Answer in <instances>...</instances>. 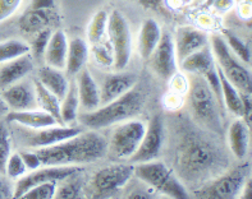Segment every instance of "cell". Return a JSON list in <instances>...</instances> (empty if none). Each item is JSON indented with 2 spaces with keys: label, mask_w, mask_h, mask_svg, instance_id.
<instances>
[{
  "label": "cell",
  "mask_w": 252,
  "mask_h": 199,
  "mask_svg": "<svg viewBox=\"0 0 252 199\" xmlns=\"http://www.w3.org/2000/svg\"><path fill=\"white\" fill-rule=\"evenodd\" d=\"M223 36L225 42H227V45L229 46L230 50H232V53H233L242 63H251V50H250L249 46H247V45L245 44L234 32L229 31V29H224Z\"/></svg>",
  "instance_id": "cell-33"
},
{
  "label": "cell",
  "mask_w": 252,
  "mask_h": 199,
  "mask_svg": "<svg viewBox=\"0 0 252 199\" xmlns=\"http://www.w3.org/2000/svg\"><path fill=\"white\" fill-rule=\"evenodd\" d=\"M140 3L147 9H158L163 3V0H140Z\"/></svg>",
  "instance_id": "cell-45"
},
{
  "label": "cell",
  "mask_w": 252,
  "mask_h": 199,
  "mask_svg": "<svg viewBox=\"0 0 252 199\" xmlns=\"http://www.w3.org/2000/svg\"><path fill=\"white\" fill-rule=\"evenodd\" d=\"M206 45H209V37L205 32L192 27H181L177 31L174 42L177 61L181 63L192 53L200 50Z\"/></svg>",
  "instance_id": "cell-16"
},
{
  "label": "cell",
  "mask_w": 252,
  "mask_h": 199,
  "mask_svg": "<svg viewBox=\"0 0 252 199\" xmlns=\"http://www.w3.org/2000/svg\"><path fill=\"white\" fill-rule=\"evenodd\" d=\"M58 181H46L30 188L21 198L23 199H51L54 198Z\"/></svg>",
  "instance_id": "cell-35"
},
{
  "label": "cell",
  "mask_w": 252,
  "mask_h": 199,
  "mask_svg": "<svg viewBox=\"0 0 252 199\" xmlns=\"http://www.w3.org/2000/svg\"><path fill=\"white\" fill-rule=\"evenodd\" d=\"M250 128L247 124L241 119H237L230 124L229 130H228V141H229L230 151L237 158L246 157L247 151H249L250 143Z\"/></svg>",
  "instance_id": "cell-27"
},
{
  "label": "cell",
  "mask_w": 252,
  "mask_h": 199,
  "mask_svg": "<svg viewBox=\"0 0 252 199\" xmlns=\"http://www.w3.org/2000/svg\"><path fill=\"white\" fill-rule=\"evenodd\" d=\"M251 190H252V180H251V177H249V179L245 181L242 190H241V192H242V198L249 199L250 197H251Z\"/></svg>",
  "instance_id": "cell-46"
},
{
  "label": "cell",
  "mask_w": 252,
  "mask_h": 199,
  "mask_svg": "<svg viewBox=\"0 0 252 199\" xmlns=\"http://www.w3.org/2000/svg\"><path fill=\"white\" fill-rule=\"evenodd\" d=\"M89 54V45L83 38L76 37L68 42L67 60H65V68H64L68 76H76L82 68L86 66Z\"/></svg>",
  "instance_id": "cell-25"
},
{
  "label": "cell",
  "mask_w": 252,
  "mask_h": 199,
  "mask_svg": "<svg viewBox=\"0 0 252 199\" xmlns=\"http://www.w3.org/2000/svg\"><path fill=\"white\" fill-rule=\"evenodd\" d=\"M22 4V0H0V23L13 16Z\"/></svg>",
  "instance_id": "cell-40"
},
{
  "label": "cell",
  "mask_w": 252,
  "mask_h": 199,
  "mask_svg": "<svg viewBox=\"0 0 252 199\" xmlns=\"http://www.w3.org/2000/svg\"><path fill=\"white\" fill-rule=\"evenodd\" d=\"M12 149V139L5 124L0 121V174L5 175V164Z\"/></svg>",
  "instance_id": "cell-37"
},
{
  "label": "cell",
  "mask_w": 252,
  "mask_h": 199,
  "mask_svg": "<svg viewBox=\"0 0 252 199\" xmlns=\"http://www.w3.org/2000/svg\"><path fill=\"white\" fill-rule=\"evenodd\" d=\"M68 51V40L67 35L62 29H57L51 33L49 40L48 48L45 50V60L46 64L53 68L63 70L65 68V60H67Z\"/></svg>",
  "instance_id": "cell-22"
},
{
  "label": "cell",
  "mask_w": 252,
  "mask_h": 199,
  "mask_svg": "<svg viewBox=\"0 0 252 199\" xmlns=\"http://www.w3.org/2000/svg\"><path fill=\"white\" fill-rule=\"evenodd\" d=\"M37 79L45 88L49 89L51 93H54L61 101L69 87V81L62 72V69H57L50 65L42 66L38 69Z\"/></svg>",
  "instance_id": "cell-23"
},
{
  "label": "cell",
  "mask_w": 252,
  "mask_h": 199,
  "mask_svg": "<svg viewBox=\"0 0 252 199\" xmlns=\"http://www.w3.org/2000/svg\"><path fill=\"white\" fill-rule=\"evenodd\" d=\"M31 53V48L21 40H6L0 42V64L13 60Z\"/></svg>",
  "instance_id": "cell-31"
},
{
  "label": "cell",
  "mask_w": 252,
  "mask_h": 199,
  "mask_svg": "<svg viewBox=\"0 0 252 199\" xmlns=\"http://www.w3.org/2000/svg\"><path fill=\"white\" fill-rule=\"evenodd\" d=\"M106 35L114 51V69L123 70L131 60L132 35L127 19L119 10L108 16Z\"/></svg>",
  "instance_id": "cell-7"
},
{
  "label": "cell",
  "mask_w": 252,
  "mask_h": 199,
  "mask_svg": "<svg viewBox=\"0 0 252 199\" xmlns=\"http://www.w3.org/2000/svg\"><path fill=\"white\" fill-rule=\"evenodd\" d=\"M76 87L78 93L80 105L86 111H93L101 105L99 85H96L95 79L87 68H82L76 74Z\"/></svg>",
  "instance_id": "cell-17"
},
{
  "label": "cell",
  "mask_w": 252,
  "mask_h": 199,
  "mask_svg": "<svg viewBox=\"0 0 252 199\" xmlns=\"http://www.w3.org/2000/svg\"><path fill=\"white\" fill-rule=\"evenodd\" d=\"M106 26H108V13L105 10H99L93 17L87 28V38L90 44H96L105 37Z\"/></svg>",
  "instance_id": "cell-32"
},
{
  "label": "cell",
  "mask_w": 252,
  "mask_h": 199,
  "mask_svg": "<svg viewBox=\"0 0 252 199\" xmlns=\"http://www.w3.org/2000/svg\"><path fill=\"white\" fill-rule=\"evenodd\" d=\"M241 98H242V117H243V121L247 124V127L251 128V119H252L251 93H242V92H241Z\"/></svg>",
  "instance_id": "cell-42"
},
{
  "label": "cell",
  "mask_w": 252,
  "mask_h": 199,
  "mask_svg": "<svg viewBox=\"0 0 252 199\" xmlns=\"http://www.w3.org/2000/svg\"><path fill=\"white\" fill-rule=\"evenodd\" d=\"M19 155L22 157L27 170H36V169L41 168L42 166L41 160H40V157H38L37 152L36 151H22Z\"/></svg>",
  "instance_id": "cell-41"
},
{
  "label": "cell",
  "mask_w": 252,
  "mask_h": 199,
  "mask_svg": "<svg viewBox=\"0 0 252 199\" xmlns=\"http://www.w3.org/2000/svg\"><path fill=\"white\" fill-rule=\"evenodd\" d=\"M0 95L3 97L4 102L6 104L9 111H22L38 109L37 101L33 87L29 83L19 82L10 85L9 87L1 89Z\"/></svg>",
  "instance_id": "cell-15"
},
{
  "label": "cell",
  "mask_w": 252,
  "mask_h": 199,
  "mask_svg": "<svg viewBox=\"0 0 252 199\" xmlns=\"http://www.w3.org/2000/svg\"><path fill=\"white\" fill-rule=\"evenodd\" d=\"M151 68L160 78L169 81L177 73V55L174 41L170 33L164 32L161 33L157 48L153 51L151 57H149Z\"/></svg>",
  "instance_id": "cell-13"
},
{
  "label": "cell",
  "mask_w": 252,
  "mask_h": 199,
  "mask_svg": "<svg viewBox=\"0 0 252 199\" xmlns=\"http://www.w3.org/2000/svg\"><path fill=\"white\" fill-rule=\"evenodd\" d=\"M35 132H31L26 134V145L32 147V148H45L49 145H54L57 143H61L70 137L77 136L78 133L82 132V129L76 127H68V125H51V127L41 128V129H33Z\"/></svg>",
  "instance_id": "cell-14"
},
{
  "label": "cell",
  "mask_w": 252,
  "mask_h": 199,
  "mask_svg": "<svg viewBox=\"0 0 252 199\" xmlns=\"http://www.w3.org/2000/svg\"><path fill=\"white\" fill-rule=\"evenodd\" d=\"M33 89H35L36 101H37L38 109H41V110L46 111L48 114H50L58 121V124L65 125L63 120H62L61 100L54 93H51L49 89L45 88L37 78L33 81Z\"/></svg>",
  "instance_id": "cell-28"
},
{
  "label": "cell",
  "mask_w": 252,
  "mask_h": 199,
  "mask_svg": "<svg viewBox=\"0 0 252 199\" xmlns=\"http://www.w3.org/2000/svg\"><path fill=\"white\" fill-rule=\"evenodd\" d=\"M51 29L50 28H45L41 29L40 32L35 33V38L32 41V57L35 59H41L45 54V50L48 48L49 40L51 37Z\"/></svg>",
  "instance_id": "cell-39"
},
{
  "label": "cell",
  "mask_w": 252,
  "mask_h": 199,
  "mask_svg": "<svg viewBox=\"0 0 252 199\" xmlns=\"http://www.w3.org/2000/svg\"><path fill=\"white\" fill-rule=\"evenodd\" d=\"M133 175H136L149 187L169 198L185 199L189 197L185 185L163 162L153 160L149 162L136 164V166H133Z\"/></svg>",
  "instance_id": "cell-5"
},
{
  "label": "cell",
  "mask_w": 252,
  "mask_h": 199,
  "mask_svg": "<svg viewBox=\"0 0 252 199\" xmlns=\"http://www.w3.org/2000/svg\"><path fill=\"white\" fill-rule=\"evenodd\" d=\"M234 3H236V0H214L213 6L217 12L227 13L233 8Z\"/></svg>",
  "instance_id": "cell-44"
},
{
  "label": "cell",
  "mask_w": 252,
  "mask_h": 199,
  "mask_svg": "<svg viewBox=\"0 0 252 199\" xmlns=\"http://www.w3.org/2000/svg\"><path fill=\"white\" fill-rule=\"evenodd\" d=\"M136 83H137V76L132 73H114L106 76L100 89L101 105L108 104L127 93L128 91H131Z\"/></svg>",
  "instance_id": "cell-18"
},
{
  "label": "cell",
  "mask_w": 252,
  "mask_h": 199,
  "mask_svg": "<svg viewBox=\"0 0 252 199\" xmlns=\"http://www.w3.org/2000/svg\"><path fill=\"white\" fill-rule=\"evenodd\" d=\"M93 55L99 65L105 66V68L114 66V51H113L112 44L109 42V40L102 38L101 41L94 44Z\"/></svg>",
  "instance_id": "cell-34"
},
{
  "label": "cell",
  "mask_w": 252,
  "mask_h": 199,
  "mask_svg": "<svg viewBox=\"0 0 252 199\" xmlns=\"http://www.w3.org/2000/svg\"><path fill=\"white\" fill-rule=\"evenodd\" d=\"M27 168L19 153H10L5 164V175L9 179H19L26 174Z\"/></svg>",
  "instance_id": "cell-38"
},
{
  "label": "cell",
  "mask_w": 252,
  "mask_h": 199,
  "mask_svg": "<svg viewBox=\"0 0 252 199\" xmlns=\"http://www.w3.org/2000/svg\"><path fill=\"white\" fill-rule=\"evenodd\" d=\"M146 125L140 120L122 121L108 142V151L115 158H129L137 151Z\"/></svg>",
  "instance_id": "cell-9"
},
{
  "label": "cell",
  "mask_w": 252,
  "mask_h": 199,
  "mask_svg": "<svg viewBox=\"0 0 252 199\" xmlns=\"http://www.w3.org/2000/svg\"><path fill=\"white\" fill-rule=\"evenodd\" d=\"M55 0H31L27 9H54Z\"/></svg>",
  "instance_id": "cell-43"
},
{
  "label": "cell",
  "mask_w": 252,
  "mask_h": 199,
  "mask_svg": "<svg viewBox=\"0 0 252 199\" xmlns=\"http://www.w3.org/2000/svg\"><path fill=\"white\" fill-rule=\"evenodd\" d=\"M192 0H166V3L170 8H182V6L189 5Z\"/></svg>",
  "instance_id": "cell-47"
},
{
  "label": "cell",
  "mask_w": 252,
  "mask_h": 199,
  "mask_svg": "<svg viewBox=\"0 0 252 199\" xmlns=\"http://www.w3.org/2000/svg\"><path fill=\"white\" fill-rule=\"evenodd\" d=\"M33 70V59L31 53L3 63L0 68V91L10 85L22 81Z\"/></svg>",
  "instance_id": "cell-19"
},
{
  "label": "cell",
  "mask_w": 252,
  "mask_h": 199,
  "mask_svg": "<svg viewBox=\"0 0 252 199\" xmlns=\"http://www.w3.org/2000/svg\"><path fill=\"white\" fill-rule=\"evenodd\" d=\"M9 197H12V194L9 193V188L6 187V184L4 183V180L0 176V199L9 198Z\"/></svg>",
  "instance_id": "cell-48"
},
{
  "label": "cell",
  "mask_w": 252,
  "mask_h": 199,
  "mask_svg": "<svg viewBox=\"0 0 252 199\" xmlns=\"http://www.w3.org/2000/svg\"><path fill=\"white\" fill-rule=\"evenodd\" d=\"M6 119L10 123L29 128V129H41V128L57 125L58 121L54 117L41 109H32V110L22 111H8ZM61 125V124H59Z\"/></svg>",
  "instance_id": "cell-20"
},
{
  "label": "cell",
  "mask_w": 252,
  "mask_h": 199,
  "mask_svg": "<svg viewBox=\"0 0 252 199\" xmlns=\"http://www.w3.org/2000/svg\"><path fill=\"white\" fill-rule=\"evenodd\" d=\"M161 29L157 21L147 19L142 23L138 33V53L141 57L145 60H149L153 51L157 48L158 42L161 37Z\"/></svg>",
  "instance_id": "cell-26"
},
{
  "label": "cell",
  "mask_w": 252,
  "mask_h": 199,
  "mask_svg": "<svg viewBox=\"0 0 252 199\" xmlns=\"http://www.w3.org/2000/svg\"><path fill=\"white\" fill-rule=\"evenodd\" d=\"M197 1H201V0H197Z\"/></svg>",
  "instance_id": "cell-50"
},
{
  "label": "cell",
  "mask_w": 252,
  "mask_h": 199,
  "mask_svg": "<svg viewBox=\"0 0 252 199\" xmlns=\"http://www.w3.org/2000/svg\"><path fill=\"white\" fill-rule=\"evenodd\" d=\"M42 166H69L95 162L108 152L106 139L95 130L81 132L63 142L36 149Z\"/></svg>",
  "instance_id": "cell-2"
},
{
  "label": "cell",
  "mask_w": 252,
  "mask_h": 199,
  "mask_svg": "<svg viewBox=\"0 0 252 199\" xmlns=\"http://www.w3.org/2000/svg\"><path fill=\"white\" fill-rule=\"evenodd\" d=\"M218 74L220 78L221 85V93H223L224 106H227L228 110L234 114L236 116L242 117V98H241V92L234 87L232 83L225 78L221 69L217 65Z\"/></svg>",
  "instance_id": "cell-29"
},
{
  "label": "cell",
  "mask_w": 252,
  "mask_h": 199,
  "mask_svg": "<svg viewBox=\"0 0 252 199\" xmlns=\"http://www.w3.org/2000/svg\"><path fill=\"white\" fill-rule=\"evenodd\" d=\"M176 165L189 181L217 175L227 166V156L220 148L197 132H186L177 147Z\"/></svg>",
  "instance_id": "cell-1"
},
{
  "label": "cell",
  "mask_w": 252,
  "mask_h": 199,
  "mask_svg": "<svg viewBox=\"0 0 252 199\" xmlns=\"http://www.w3.org/2000/svg\"><path fill=\"white\" fill-rule=\"evenodd\" d=\"M217 64L215 61L214 54L213 50L209 45L201 48L200 50L192 53L191 55L183 59L179 65L182 68V70L191 74H198V76H204L205 73L208 72L210 68Z\"/></svg>",
  "instance_id": "cell-24"
},
{
  "label": "cell",
  "mask_w": 252,
  "mask_h": 199,
  "mask_svg": "<svg viewBox=\"0 0 252 199\" xmlns=\"http://www.w3.org/2000/svg\"><path fill=\"white\" fill-rule=\"evenodd\" d=\"M249 177L250 165H242L205 184L196 193V197L206 199H233L238 197L243 184Z\"/></svg>",
  "instance_id": "cell-8"
},
{
  "label": "cell",
  "mask_w": 252,
  "mask_h": 199,
  "mask_svg": "<svg viewBox=\"0 0 252 199\" xmlns=\"http://www.w3.org/2000/svg\"><path fill=\"white\" fill-rule=\"evenodd\" d=\"M8 111H9V109H8L6 104H5V102H4L3 97H1V95H0V115L6 114Z\"/></svg>",
  "instance_id": "cell-49"
},
{
  "label": "cell",
  "mask_w": 252,
  "mask_h": 199,
  "mask_svg": "<svg viewBox=\"0 0 252 199\" xmlns=\"http://www.w3.org/2000/svg\"><path fill=\"white\" fill-rule=\"evenodd\" d=\"M210 45L217 65L220 68L225 78L242 93H251V72L232 53L224 37L214 35L210 38Z\"/></svg>",
  "instance_id": "cell-6"
},
{
  "label": "cell",
  "mask_w": 252,
  "mask_h": 199,
  "mask_svg": "<svg viewBox=\"0 0 252 199\" xmlns=\"http://www.w3.org/2000/svg\"><path fill=\"white\" fill-rule=\"evenodd\" d=\"M83 185L80 179L65 181L55 190L54 198L57 199H77L83 196Z\"/></svg>",
  "instance_id": "cell-36"
},
{
  "label": "cell",
  "mask_w": 252,
  "mask_h": 199,
  "mask_svg": "<svg viewBox=\"0 0 252 199\" xmlns=\"http://www.w3.org/2000/svg\"><path fill=\"white\" fill-rule=\"evenodd\" d=\"M189 105L193 117L202 127L215 133H221V110L214 92L202 76L195 74L189 87Z\"/></svg>",
  "instance_id": "cell-4"
},
{
  "label": "cell",
  "mask_w": 252,
  "mask_h": 199,
  "mask_svg": "<svg viewBox=\"0 0 252 199\" xmlns=\"http://www.w3.org/2000/svg\"><path fill=\"white\" fill-rule=\"evenodd\" d=\"M78 108H80V100L77 93L76 82H69L67 93L64 95L61 101L62 120L65 125L76 120L78 116Z\"/></svg>",
  "instance_id": "cell-30"
},
{
  "label": "cell",
  "mask_w": 252,
  "mask_h": 199,
  "mask_svg": "<svg viewBox=\"0 0 252 199\" xmlns=\"http://www.w3.org/2000/svg\"><path fill=\"white\" fill-rule=\"evenodd\" d=\"M58 21L54 9H27L19 18V28L26 33L35 35L41 29L50 28Z\"/></svg>",
  "instance_id": "cell-21"
},
{
  "label": "cell",
  "mask_w": 252,
  "mask_h": 199,
  "mask_svg": "<svg viewBox=\"0 0 252 199\" xmlns=\"http://www.w3.org/2000/svg\"><path fill=\"white\" fill-rule=\"evenodd\" d=\"M82 169L76 165L69 166H44L36 170H32L30 174L23 175L17 179V184L13 190V198H21L23 194L37 184L46 183V181H61L67 180L73 175L80 174Z\"/></svg>",
  "instance_id": "cell-11"
},
{
  "label": "cell",
  "mask_w": 252,
  "mask_h": 199,
  "mask_svg": "<svg viewBox=\"0 0 252 199\" xmlns=\"http://www.w3.org/2000/svg\"><path fill=\"white\" fill-rule=\"evenodd\" d=\"M133 175L132 165H112L101 169L95 174L91 181V196L94 198H104L117 193L131 180Z\"/></svg>",
  "instance_id": "cell-10"
},
{
  "label": "cell",
  "mask_w": 252,
  "mask_h": 199,
  "mask_svg": "<svg viewBox=\"0 0 252 199\" xmlns=\"http://www.w3.org/2000/svg\"><path fill=\"white\" fill-rule=\"evenodd\" d=\"M145 101L146 96L142 89L134 85L131 91H128L121 97L101 105L95 110L86 111L78 117L83 127L93 130L101 129L137 116L144 109Z\"/></svg>",
  "instance_id": "cell-3"
},
{
  "label": "cell",
  "mask_w": 252,
  "mask_h": 199,
  "mask_svg": "<svg viewBox=\"0 0 252 199\" xmlns=\"http://www.w3.org/2000/svg\"><path fill=\"white\" fill-rule=\"evenodd\" d=\"M164 144V123L159 115L151 117L146 125V130L142 137L137 151L129 157L131 164H142L153 161L159 156Z\"/></svg>",
  "instance_id": "cell-12"
}]
</instances>
